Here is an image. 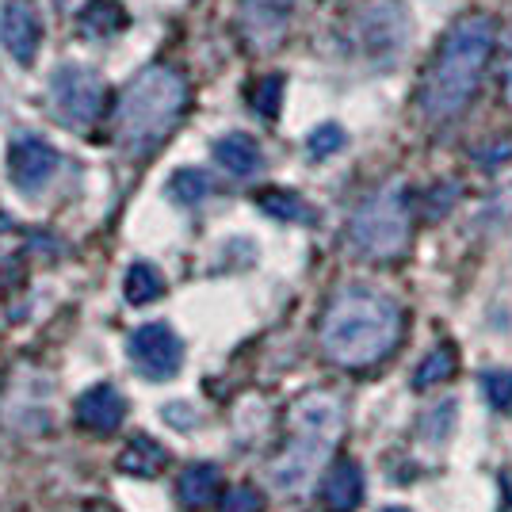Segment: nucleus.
<instances>
[{
  "label": "nucleus",
  "instance_id": "393cba45",
  "mask_svg": "<svg viewBox=\"0 0 512 512\" xmlns=\"http://www.w3.org/2000/svg\"><path fill=\"white\" fill-rule=\"evenodd\" d=\"M478 157V165H486V169H497V165H505L512 157V138H497L493 146H482V150H474Z\"/></svg>",
  "mask_w": 512,
  "mask_h": 512
},
{
  "label": "nucleus",
  "instance_id": "7ed1b4c3",
  "mask_svg": "<svg viewBox=\"0 0 512 512\" xmlns=\"http://www.w3.org/2000/svg\"><path fill=\"white\" fill-rule=\"evenodd\" d=\"M188 111V81L172 65H146L119 100V146L130 157H150Z\"/></svg>",
  "mask_w": 512,
  "mask_h": 512
},
{
  "label": "nucleus",
  "instance_id": "4be33fe9",
  "mask_svg": "<svg viewBox=\"0 0 512 512\" xmlns=\"http://www.w3.org/2000/svg\"><path fill=\"white\" fill-rule=\"evenodd\" d=\"M344 142H348V134H344L337 123H321V127L306 138V150H310V157H333V153L344 150Z\"/></svg>",
  "mask_w": 512,
  "mask_h": 512
},
{
  "label": "nucleus",
  "instance_id": "c756f323",
  "mask_svg": "<svg viewBox=\"0 0 512 512\" xmlns=\"http://www.w3.org/2000/svg\"><path fill=\"white\" fill-rule=\"evenodd\" d=\"M386 512H406V509H386Z\"/></svg>",
  "mask_w": 512,
  "mask_h": 512
},
{
  "label": "nucleus",
  "instance_id": "423d86ee",
  "mask_svg": "<svg viewBox=\"0 0 512 512\" xmlns=\"http://www.w3.org/2000/svg\"><path fill=\"white\" fill-rule=\"evenodd\" d=\"M50 96H54V111L62 115V123H69V127H92L100 119V111H104L107 88L104 77L85 69V65H62L54 73Z\"/></svg>",
  "mask_w": 512,
  "mask_h": 512
},
{
  "label": "nucleus",
  "instance_id": "39448f33",
  "mask_svg": "<svg viewBox=\"0 0 512 512\" xmlns=\"http://www.w3.org/2000/svg\"><path fill=\"white\" fill-rule=\"evenodd\" d=\"M409 230H413L409 195L402 188H383L371 199H363L360 211L352 214L348 237H352L356 253L367 260H394L406 253Z\"/></svg>",
  "mask_w": 512,
  "mask_h": 512
},
{
  "label": "nucleus",
  "instance_id": "2eb2a0df",
  "mask_svg": "<svg viewBox=\"0 0 512 512\" xmlns=\"http://www.w3.org/2000/svg\"><path fill=\"white\" fill-rule=\"evenodd\" d=\"M214 161L230 176H253L264 157H260V146L249 134H226V138L214 142Z\"/></svg>",
  "mask_w": 512,
  "mask_h": 512
},
{
  "label": "nucleus",
  "instance_id": "dca6fc26",
  "mask_svg": "<svg viewBox=\"0 0 512 512\" xmlns=\"http://www.w3.org/2000/svg\"><path fill=\"white\" fill-rule=\"evenodd\" d=\"M77 23H81L85 35H115V31L127 27V12H123L119 0H88Z\"/></svg>",
  "mask_w": 512,
  "mask_h": 512
},
{
  "label": "nucleus",
  "instance_id": "f257e3e1",
  "mask_svg": "<svg viewBox=\"0 0 512 512\" xmlns=\"http://www.w3.org/2000/svg\"><path fill=\"white\" fill-rule=\"evenodd\" d=\"M402 341V306L371 287H344L325 306L321 348L337 367H371Z\"/></svg>",
  "mask_w": 512,
  "mask_h": 512
},
{
  "label": "nucleus",
  "instance_id": "cd10ccee",
  "mask_svg": "<svg viewBox=\"0 0 512 512\" xmlns=\"http://www.w3.org/2000/svg\"><path fill=\"white\" fill-rule=\"evenodd\" d=\"M505 88H509V100H512V65H509V77H505Z\"/></svg>",
  "mask_w": 512,
  "mask_h": 512
},
{
  "label": "nucleus",
  "instance_id": "aec40b11",
  "mask_svg": "<svg viewBox=\"0 0 512 512\" xmlns=\"http://www.w3.org/2000/svg\"><path fill=\"white\" fill-rule=\"evenodd\" d=\"M214 192L211 176L203 169H180L172 172L169 180V195L176 199V203H184V207H195V203H203L207 195Z\"/></svg>",
  "mask_w": 512,
  "mask_h": 512
},
{
  "label": "nucleus",
  "instance_id": "20e7f679",
  "mask_svg": "<svg viewBox=\"0 0 512 512\" xmlns=\"http://www.w3.org/2000/svg\"><path fill=\"white\" fill-rule=\"evenodd\" d=\"M344 413L341 402L325 390H314L291 406V440L272 463V486L283 493H299L310 486L318 467L333 455L341 440Z\"/></svg>",
  "mask_w": 512,
  "mask_h": 512
},
{
  "label": "nucleus",
  "instance_id": "412c9836",
  "mask_svg": "<svg viewBox=\"0 0 512 512\" xmlns=\"http://www.w3.org/2000/svg\"><path fill=\"white\" fill-rule=\"evenodd\" d=\"M249 104H253L256 115H264V119H276L279 104H283V77H279V73H268V77H260V81L249 88Z\"/></svg>",
  "mask_w": 512,
  "mask_h": 512
},
{
  "label": "nucleus",
  "instance_id": "6e6552de",
  "mask_svg": "<svg viewBox=\"0 0 512 512\" xmlns=\"http://www.w3.org/2000/svg\"><path fill=\"white\" fill-rule=\"evenodd\" d=\"M62 165V157L58 150L43 142V138H16L12 142V150H8V176H12V184L20 188V192L35 195L43 192L46 184L54 180V172Z\"/></svg>",
  "mask_w": 512,
  "mask_h": 512
},
{
  "label": "nucleus",
  "instance_id": "4468645a",
  "mask_svg": "<svg viewBox=\"0 0 512 512\" xmlns=\"http://www.w3.org/2000/svg\"><path fill=\"white\" fill-rule=\"evenodd\" d=\"M218 486H222V474H218L214 463H188L176 478V497L188 509H203L218 497Z\"/></svg>",
  "mask_w": 512,
  "mask_h": 512
},
{
  "label": "nucleus",
  "instance_id": "ddd939ff",
  "mask_svg": "<svg viewBox=\"0 0 512 512\" xmlns=\"http://www.w3.org/2000/svg\"><path fill=\"white\" fill-rule=\"evenodd\" d=\"M169 448H161L153 436L138 432L127 448L119 451V470L130 474V478H157L161 470L169 467Z\"/></svg>",
  "mask_w": 512,
  "mask_h": 512
},
{
  "label": "nucleus",
  "instance_id": "0eeeda50",
  "mask_svg": "<svg viewBox=\"0 0 512 512\" xmlns=\"http://www.w3.org/2000/svg\"><path fill=\"white\" fill-rule=\"evenodd\" d=\"M127 356L142 379L165 383V379H172L184 367V344H180V337L172 333L169 325L150 321V325H142V329L130 333Z\"/></svg>",
  "mask_w": 512,
  "mask_h": 512
},
{
  "label": "nucleus",
  "instance_id": "1a4fd4ad",
  "mask_svg": "<svg viewBox=\"0 0 512 512\" xmlns=\"http://www.w3.org/2000/svg\"><path fill=\"white\" fill-rule=\"evenodd\" d=\"M291 16L295 0H241V31L256 50H272L287 35Z\"/></svg>",
  "mask_w": 512,
  "mask_h": 512
},
{
  "label": "nucleus",
  "instance_id": "c85d7f7f",
  "mask_svg": "<svg viewBox=\"0 0 512 512\" xmlns=\"http://www.w3.org/2000/svg\"><path fill=\"white\" fill-rule=\"evenodd\" d=\"M88 512H111V509H88Z\"/></svg>",
  "mask_w": 512,
  "mask_h": 512
},
{
  "label": "nucleus",
  "instance_id": "a878e982",
  "mask_svg": "<svg viewBox=\"0 0 512 512\" xmlns=\"http://www.w3.org/2000/svg\"><path fill=\"white\" fill-rule=\"evenodd\" d=\"M455 195H459V188H455V184H436V188L428 192V218H440V214L455 203Z\"/></svg>",
  "mask_w": 512,
  "mask_h": 512
},
{
  "label": "nucleus",
  "instance_id": "6ab92c4d",
  "mask_svg": "<svg viewBox=\"0 0 512 512\" xmlns=\"http://www.w3.org/2000/svg\"><path fill=\"white\" fill-rule=\"evenodd\" d=\"M256 207L264 214H272V218H279V222H310L314 218V211L302 203L295 192H279V188H268V192L256 195Z\"/></svg>",
  "mask_w": 512,
  "mask_h": 512
},
{
  "label": "nucleus",
  "instance_id": "f8f14e48",
  "mask_svg": "<svg viewBox=\"0 0 512 512\" xmlns=\"http://www.w3.org/2000/svg\"><path fill=\"white\" fill-rule=\"evenodd\" d=\"M321 501L329 512H352L363 501V470L356 459H337L325 482H321Z\"/></svg>",
  "mask_w": 512,
  "mask_h": 512
},
{
  "label": "nucleus",
  "instance_id": "b1692460",
  "mask_svg": "<svg viewBox=\"0 0 512 512\" xmlns=\"http://www.w3.org/2000/svg\"><path fill=\"white\" fill-rule=\"evenodd\" d=\"M482 390H486V398H490L493 409H512V375L509 371H490V375H482Z\"/></svg>",
  "mask_w": 512,
  "mask_h": 512
},
{
  "label": "nucleus",
  "instance_id": "f3484780",
  "mask_svg": "<svg viewBox=\"0 0 512 512\" xmlns=\"http://www.w3.org/2000/svg\"><path fill=\"white\" fill-rule=\"evenodd\" d=\"M455 367H459V352H455V344H436L425 360L417 363V371H413V386H417V390H428V386L444 383V379L455 375Z\"/></svg>",
  "mask_w": 512,
  "mask_h": 512
},
{
  "label": "nucleus",
  "instance_id": "9d476101",
  "mask_svg": "<svg viewBox=\"0 0 512 512\" xmlns=\"http://www.w3.org/2000/svg\"><path fill=\"white\" fill-rule=\"evenodd\" d=\"M39 39H43V27L35 20V12L23 0H8L0 8V43H4V50L16 62L31 65L39 54Z\"/></svg>",
  "mask_w": 512,
  "mask_h": 512
},
{
  "label": "nucleus",
  "instance_id": "5701e85b",
  "mask_svg": "<svg viewBox=\"0 0 512 512\" xmlns=\"http://www.w3.org/2000/svg\"><path fill=\"white\" fill-rule=\"evenodd\" d=\"M218 512H264V497L253 486H230L218 501Z\"/></svg>",
  "mask_w": 512,
  "mask_h": 512
},
{
  "label": "nucleus",
  "instance_id": "bb28decb",
  "mask_svg": "<svg viewBox=\"0 0 512 512\" xmlns=\"http://www.w3.org/2000/svg\"><path fill=\"white\" fill-rule=\"evenodd\" d=\"M184 409H188V406H169V409H165V417H169L172 425H195V417H188Z\"/></svg>",
  "mask_w": 512,
  "mask_h": 512
},
{
  "label": "nucleus",
  "instance_id": "9b49d317",
  "mask_svg": "<svg viewBox=\"0 0 512 512\" xmlns=\"http://www.w3.org/2000/svg\"><path fill=\"white\" fill-rule=\"evenodd\" d=\"M73 417L88 432H115V428L127 421V398L111 383H96L77 398Z\"/></svg>",
  "mask_w": 512,
  "mask_h": 512
},
{
  "label": "nucleus",
  "instance_id": "f03ea898",
  "mask_svg": "<svg viewBox=\"0 0 512 512\" xmlns=\"http://www.w3.org/2000/svg\"><path fill=\"white\" fill-rule=\"evenodd\" d=\"M493 39H497V23L486 12H470L463 20H455L421 88V111L432 123L455 119L474 100L482 69L490 62Z\"/></svg>",
  "mask_w": 512,
  "mask_h": 512
},
{
  "label": "nucleus",
  "instance_id": "a211bd4d",
  "mask_svg": "<svg viewBox=\"0 0 512 512\" xmlns=\"http://www.w3.org/2000/svg\"><path fill=\"white\" fill-rule=\"evenodd\" d=\"M123 295H127L130 306H146V302H157L165 295V279L153 264H130L127 279H123Z\"/></svg>",
  "mask_w": 512,
  "mask_h": 512
}]
</instances>
